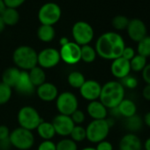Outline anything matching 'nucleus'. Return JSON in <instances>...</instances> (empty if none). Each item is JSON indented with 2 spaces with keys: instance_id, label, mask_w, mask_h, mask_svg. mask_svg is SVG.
<instances>
[{
  "instance_id": "obj_48",
  "label": "nucleus",
  "mask_w": 150,
  "mask_h": 150,
  "mask_svg": "<svg viewBox=\"0 0 150 150\" xmlns=\"http://www.w3.org/2000/svg\"><path fill=\"white\" fill-rule=\"evenodd\" d=\"M6 8V6L4 3V0H0V15L2 14V13L5 11Z\"/></svg>"
},
{
  "instance_id": "obj_29",
  "label": "nucleus",
  "mask_w": 150,
  "mask_h": 150,
  "mask_svg": "<svg viewBox=\"0 0 150 150\" xmlns=\"http://www.w3.org/2000/svg\"><path fill=\"white\" fill-rule=\"evenodd\" d=\"M147 64V60L145 57L136 54L134 57L130 61L131 71L134 72H141Z\"/></svg>"
},
{
  "instance_id": "obj_45",
  "label": "nucleus",
  "mask_w": 150,
  "mask_h": 150,
  "mask_svg": "<svg viewBox=\"0 0 150 150\" xmlns=\"http://www.w3.org/2000/svg\"><path fill=\"white\" fill-rule=\"evenodd\" d=\"M142 119H143V123H144L147 127L150 128V111L146 112Z\"/></svg>"
},
{
  "instance_id": "obj_24",
  "label": "nucleus",
  "mask_w": 150,
  "mask_h": 150,
  "mask_svg": "<svg viewBox=\"0 0 150 150\" xmlns=\"http://www.w3.org/2000/svg\"><path fill=\"white\" fill-rule=\"evenodd\" d=\"M143 119L139 115H134L125 120V127L131 133H136L143 128Z\"/></svg>"
},
{
  "instance_id": "obj_33",
  "label": "nucleus",
  "mask_w": 150,
  "mask_h": 150,
  "mask_svg": "<svg viewBox=\"0 0 150 150\" xmlns=\"http://www.w3.org/2000/svg\"><path fill=\"white\" fill-rule=\"evenodd\" d=\"M13 95V88L9 86L0 82V105H4L7 103Z\"/></svg>"
},
{
  "instance_id": "obj_32",
  "label": "nucleus",
  "mask_w": 150,
  "mask_h": 150,
  "mask_svg": "<svg viewBox=\"0 0 150 150\" xmlns=\"http://www.w3.org/2000/svg\"><path fill=\"white\" fill-rule=\"evenodd\" d=\"M56 150H78V144L70 138H64L56 143Z\"/></svg>"
},
{
  "instance_id": "obj_4",
  "label": "nucleus",
  "mask_w": 150,
  "mask_h": 150,
  "mask_svg": "<svg viewBox=\"0 0 150 150\" xmlns=\"http://www.w3.org/2000/svg\"><path fill=\"white\" fill-rule=\"evenodd\" d=\"M17 120L20 127L32 132L36 130L37 126L43 119L35 108L30 105H27L20 109L17 114Z\"/></svg>"
},
{
  "instance_id": "obj_1",
  "label": "nucleus",
  "mask_w": 150,
  "mask_h": 150,
  "mask_svg": "<svg viewBox=\"0 0 150 150\" xmlns=\"http://www.w3.org/2000/svg\"><path fill=\"white\" fill-rule=\"evenodd\" d=\"M125 47L124 38L116 32H106L101 35L96 42L97 56L105 60H114L122 56Z\"/></svg>"
},
{
  "instance_id": "obj_39",
  "label": "nucleus",
  "mask_w": 150,
  "mask_h": 150,
  "mask_svg": "<svg viewBox=\"0 0 150 150\" xmlns=\"http://www.w3.org/2000/svg\"><path fill=\"white\" fill-rule=\"evenodd\" d=\"M26 0H4V3L6 7L8 8H14L17 9L19 6L24 4Z\"/></svg>"
},
{
  "instance_id": "obj_8",
  "label": "nucleus",
  "mask_w": 150,
  "mask_h": 150,
  "mask_svg": "<svg viewBox=\"0 0 150 150\" xmlns=\"http://www.w3.org/2000/svg\"><path fill=\"white\" fill-rule=\"evenodd\" d=\"M71 35L74 42L80 46L89 44L94 39V29L86 21H77L71 28Z\"/></svg>"
},
{
  "instance_id": "obj_46",
  "label": "nucleus",
  "mask_w": 150,
  "mask_h": 150,
  "mask_svg": "<svg viewBox=\"0 0 150 150\" xmlns=\"http://www.w3.org/2000/svg\"><path fill=\"white\" fill-rule=\"evenodd\" d=\"M143 147L145 150H150V137L145 140V142L143 144Z\"/></svg>"
},
{
  "instance_id": "obj_50",
  "label": "nucleus",
  "mask_w": 150,
  "mask_h": 150,
  "mask_svg": "<svg viewBox=\"0 0 150 150\" xmlns=\"http://www.w3.org/2000/svg\"><path fill=\"white\" fill-rule=\"evenodd\" d=\"M81 150H96V149L94 146H85V147L81 148Z\"/></svg>"
},
{
  "instance_id": "obj_42",
  "label": "nucleus",
  "mask_w": 150,
  "mask_h": 150,
  "mask_svg": "<svg viewBox=\"0 0 150 150\" xmlns=\"http://www.w3.org/2000/svg\"><path fill=\"white\" fill-rule=\"evenodd\" d=\"M10 130L8 128V126L6 125H0V140H4V139H6L9 138L10 136Z\"/></svg>"
},
{
  "instance_id": "obj_27",
  "label": "nucleus",
  "mask_w": 150,
  "mask_h": 150,
  "mask_svg": "<svg viewBox=\"0 0 150 150\" xmlns=\"http://www.w3.org/2000/svg\"><path fill=\"white\" fill-rule=\"evenodd\" d=\"M56 32L53 26L41 25L37 30V37L43 42H50L55 38Z\"/></svg>"
},
{
  "instance_id": "obj_35",
  "label": "nucleus",
  "mask_w": 150,
  "mask_h": 150,
  "mask_svg": "<svg viewBox=\"0 0 150 150\" xmlns=\"http://www.w3.org/2000/svg\"><path fill=\"white\" fill-rule=\"evenodd\" d=\"M122 86L125 88H128V89H135L137 87H138V84H139V81L138 79L133 76V75H131L129 74L128 76L125 77L124 79L120 80L119 81Z\"/></svg>"
},
{
  "instance_id": "obj_34",
  "label": "nucleus",
  "mask_w": 150,
  "mask_h": 150,
  "mask_svg": "<svg viewBox=\"0 0 150 150\" xmlns=\"http://www.w3.org/2000/svg\"><path fill=\"white\" fill-rule=\"evenodd\" d=\"M129 21L130 20L126 16H124V15H117V16H115L112 19L111 24H112V27L116 30L121 31V30H125V29L127 28V26L129 24Z\"/></svg>"
},
{
  "instance_id": "obj_25",
  "label": "nucleus",
  "mask_w": 150,
  "mask_h": 150,
  "mask_svg": "<svg viewBox=\"0 0 150 150\" xmlns=\"http://www.w3.org/2000/svg\"><path fill=\"white\" fill-rule=\"evenodd\" d=\"M0 16H1L5 26H14L20 21V14L17 9L14 8L6 7Z\"/></svg>"
},
{
  "instance_id": "obj_9",
  "label": "nucleus",
  "mask_w": 150,
  "mask_h": 150,
  "mask_svg": "<svg viewBox=\"0 0 150 150\" xmlns=\"http://www.w3.org/2000/svg\"><path fill=\"white\" fill-rule=\"evenodd\" d=\"M61 17V8L56 3L44 4L38 12V19L42 25L53 26Z\"/></svg>"
},
{
  "instance_id": "obj_23",
  "label": "nucleus",
  "mask_w": 150,
  "mask_h": 150,
  "mask_svg": "<svg viewBox=\"0 0 150 150\" xmlns=\"http://www.w3.org/2000/svg\"><path fill=\"white\" fill-rule=\"evenodd\" d=\"M28 76L33 85L37 88L46 82V73L42 68L36 65L28 71Z\"/></svg>"
},
{
  "instance_id": "obj_30",
  "label": "nucleus",
  "mask_w": 150,
  "mask_h": 150,
  "mask_svg": "<svg viewBox=\"0 0 150 150\" xmlns=\"http://www.w3.org/2000/svg\"><path fill=\"white\" fill-rule=\"evenodd\" d=\"M137 52L139 55L146 58L150 57V36L146 35L141 39L137 45Z\"/></svg>"
},
{
  "instance_id": "obj_49",
  "label": "nucleus",
  "mask_w": 150,
  "mask_h": 150,
  "mask_svg": "<svg viewBox=\"0 0 150 150\" xmlns=\"http://www.w3.org/2000/svg\"><path fill=\"white\" fill-rule=\"evenodd\" d=\"M5 24H4V22H3V21H2V19H1V16H0V34H1L3 31H4V29H5Z\"/></svg>"
},
{
  "instance_id": "obj_6",
  "label": "nucleus",
  "mask_w": 150,
  "mask_h": 150,
  "mask_svg": "<svg viewBox=\"0 0 150 150\" xmlns=\"http://www.w3.org/2000/svg\"><path fill=\"white\" fill-rule=\"evenodd\" d=\"M9 139L13 147L18 150H29L35 144V136L31 131L17 127L10 133Z\"/></svg>"
},
{
  "instance_id": "obj_10",
  "label": "nucleus",
  "mask_w": 150,
  "mask_h": 150,
  "mask_svg": "<svg viewBox=\"0 0 150 150\" xmlns=\"http://www.w3.org/2000/svg\"><path fill=\"white\" fill-rule=\"evenodd\" d=\"M60 61L59 50L55 48H45L37 53V65L43 70L56 67Z\"/></svg>"
},
{
  "instance_id": "obj_41",
  "label": "nucleus",
  "mask_w": 150,
  "mask_h": 150,
  "mask_svg": "<svg viewBox=\"0 0 150 150\" xmlns=\"http://www.w3.org/2000/svg\"><path fill=\"white\" fill-rule=\"evenodd\" d=\"M96 150H113V145L110 141L104 139L96 144Z\"/></svg>"
},
{
  "instance_id": "obj_5",
  "label": "nucleus",
  "mask_w": 150,
  "mask_h": 150,
  "mask_svg": "<svg viewBox=\"0 0 150 150\" xmlns=\"http://www.w3.org/2000/svg\"><path fill=\"white\" fill-rule=\"evenodd\" d=\"M110 127L106 119L92 120L86 127L87 139L94 144H97L108 137Z\"/></svg>"
},
{
  "instance_id": "obj_18",
  "label": "nucleus",
  "mask_w": 150,
  "mask_h": 150,
  "mask_svg": "<svg viewBox=\"0 0 150 150\" xmlns=\"http://www.w3.org/2000/svg\"><path fill=\"white\" fill-rule=\"evenodd\" d=\"M118 147L119 150H142L143 144L136 133L128 132L121 138Z\"/></svg>"
},
{
  "instance_id": "obj_20",
  "label": "nucleus",
  "mask_w": 150,
  "mask_h": 150,
  "mask_svg": "<svg viewBox=\"0 0 150 150\" xmlns=\"http://www.w3.org/2000/svg\"><path fill=\"white\" fill-rule=\"evenodd\" d=\"M21 71L17 68L16 66L9 67L5 70V71L2 74V81L4 84L9 86L12 88H14L16 86L20 76H21Z\"/></svg>"
},
{
  "instance_id": "obj_14",
  "label": "nucleus",
  "mask_w": 150,
  "mask_h": 150,
  "mask_svg": "<svg viewBox=\"0 0 150 150\" xmlns=\"http://www.w3.org/2000/svg\"><path fill=\"white\" fill-rule=\"evenodd\" d=\"M126 31L129 38L135 42H139L141 39L146 36L147 33L146 24L143 21L138 18H134L129 21Z\"/></svg>"
},
{
  "instance_id": "obj_3",
  "label": "nucleus",
  "mask_w": 150,
  "mask_h": 150,
  "mask_svg": "<svg viewBox=\"0 0 150 150\" xmlns=\"http://www.w3.org/2000/svg\"><path fill=\"white\" fill-rule=\"evenodd\" d=\"M13 61L21 71H28L37 65V52L30 46L21 45L13 51Z\"/></svg>"
},
{
  "instance_id": "obj_22",
  "label": "nucleus",
  "mask_w": 150,
  "mask_h": 150,
  "mask_svg": "<svg viewBox=\"0 0 150 150\" xmlns=\"http://www.w3.org/2000/svg\"><path fill=\"white\" fill-rule=\"evenodd\" d=\"M36 132L39 137L42 139V140H51L56 135V132L52 123L44 120H42L37 126Z\"/></svg>"
},
{
  "instance_id": "obj_37",
  "label": "nucleus",
  "mask_w": 150,
  "mask_h": 150,
  "mask_svg": "<svg viewBox=\"0 0 150 150\" xmlns=\"http://www.w3.org/2000/svg\"><path fill=\"white\" fill-rule=\"evenodd\" d=\"M37 150H56V143L52 140H42L38 145Z\"/></svg>"
},
{
  "instance_id": "obj_19",
  "label": "nucleus",
  "mask_w": 150,
  "mask_h": 150,
  "mask_svg": "<svg viewBox=\"0 0 150 150\" xmlns=\"http://www.w3.org/2000/svg\"><path fill=\"white\" fill-rule=\"evenodd\" d=\"M87 113L92 120H101L107 118L109 110L99 100H96L88 103L87 106Z\"/></svg>"
},
{
  "instance_id": "obj_12",
  "label": "nucleus",
  "mask_w": 150,
  "mask_h": 150,
  "mask_svg": "<svg viewBox=\"0 0 150 150\" xmlns=\"http://www.w3.org/2000/svg\"><path fill=\"white\" fill-rule=\"evenodd\" d=\"M51 123L54 126L56 134L64 138H67L68 136H70L73 127L75 126L70 116L61 114L57 115L53 118Z\"/></svg>"
},
{
  "instance_id": "obj_38",
  "label": "nucleus",
  "mask_w": 150,
  "mask_h": 150,
  "mask_svg": "<svg viewBox=\"0 0 150 150\" xmlns=\"http://www.w3.org/2000/svg\"><path fill=\"white\" fill-rule=\"evenodd\" d=\"M136 55V52H135V50L132 47H125L124 50H123V53H122V57H124L125 59L128 60V61H131L134 56Z\"/></svg>"
},
{
  "instance_id": "obj_15",
  "label": "nucleus",
  "mask_w": 150,
  "mask_h": 150,
  "mask_svg": "<svg viewBox=\"0 0 150 150\" xmlns=\"http://www.w3.org/2000/svg\"><path fill=\"white\" fill-rule=\"evenodd\" d=\"M131 71L130 61L125 59L122 57L112 60L110 64V72L116 79L122 80L128 76Z\"/></svg>"
},
{
  "instance_id": "obj_13",
  "label": "nucleus",
  "mask_w": 150,
  "mask_h": 150,
  "mask_svg": "<svg viewBox=\"0 0 150 150\" xmlns=\"http://www.w3.org/2000/svg\"><path fill=\"white\" fill-rule=\"evenodd\" d=\"M79 90L83 99L88 102H93L99 100L102 85L96 80H86Z\"/></svg>"
},
{
  "instance_id": "obj_40",
  "label": "nucleus",
  "mask_w": 150,
  "mask_h": 150,
  "mask_svg": "<svg viewBox=\"0 0 150 150\" xmlns=\"http://www.w3.org/2000/svg\"><path fill=\"white\" fill-rule=\"evenodd\" d=\"M141 77L146 84L150 85V63L146 64V65L141 71Z\"/></svg>"
},
{
  "instance_id": "obj_26",
  "label": "nucleus",
  "mask_w": 150,
  "mask_h": 150,
  "mask_svg": "<svg viewBox=\"0 0 150 150\" xmlns=\"http://www.w3.org/2000/svg\"><path fill=\"white\" fill-rule=\"evenodd\" d=\"M86 81L84 74L79 71H71L67 76V82L69 86L75 89H80L83 83Z\"/></svg>"
},
{
  "instance_id": "obj_36",
  "label": "nucleus",
  "mask_w": 150,
  "mask_h": 150,
  "mask_svg": "<svg viewBox=\"0 0 150 150\" xmlns=\"http://www.w3.org/2000/svg\"><path fill=\"white\" fill-rule=\"evenodd\" d=\"M70 117L75 125H81L85 122V119H86V115L84 111L79 109L75 110Z\"/></svg>"
},
{
  "instance_id": "obj_43",
  "label": "nucleus",
  "mask_w": 150,
  "mask_h": 150,
  "mask_svg": "<svg viewBox=\"0 0 150 150\" xmlns=\"http://www.w3.org/2000/svg\"><path fill=\"white\" fill-rule=\"evenodd\" d=\"M12 147L13 146L9 138L4 140H0V150H11Z\"/></svg>"
},
{
  "instance_id": "obj_7",
  "label": "nucleus",
  "mask_w": 150,
  "mask_h": 150,
  "mask_svg": "<svg viewBox=\"0 0 150 150\" xmlns=\"http://www.w3.org/2000/svg\"><path fill=\"white\" fill-rule=\"evenodd\" d=\"M56 108L59 114L71 116L79 108V100L77 96L70 91L59 93L56 99Z\"/></svg>"
},
{
  "instance_id": "obj_44",
  "label": "nucleus",
  "mask_w": 150,
  "mask_h": 150,
  "mask_svg": "<svg viewBox=\"0 0 150 150\" xmlns=\"http://www.w3.org/2000/svg\"><path fill=\"white\" fill-rule=\"evenodd\" d=\"M142 96L146 101H149L150 102V85L146 84V86L143 88L142 89Z\"/></svg>"
},
{
  "instance_id": "obj_17",
  "label": "nucleus",
  "mask_w": 150,
  "mask_h": 150,
  "mask_svg": "<svg viewBox=\"0 0 150 150\" xmlns=\"http://www.w3.org/2000/svg\"><path fill=\"white\" fill-rule=\"evenodd\" d=\"M14 89L19 95L23 96H30L35 93L36 88L31 82L27 71H21L20 79L14 87Z\"/></svg>"
},
{
  "instance_id": "obj_31",
  "label": "nucleus",
  "mask_w": 150,
  "mask_h": 150,
  "mask_svg": "<svg viewBox=\"0 0 150 150\" xmlns=\"http://www.w3.org/2000/svg\"><path fill=\"white\" fill-rule=\"evenodd\" d=\"M86 128L82 125H75L70 134V139L76 143L82 142L86 139Z\"/></svg>"
},
{
  "instance_id": "obj_11",
  "label": "nucleus",
  "mask_w": 150,
  "mask_h": 150,
  "mask_svg": "<svg viewBox=\"0 0 150 150\" xmlns=\"http://www.w3.org/2000/svg\"><path fill=\"white\" fill-rule=\"evenodd\" d=\"M60 58L67 64H76L81 60V46L74 42H69L59 50Z\"/></svg>"
},
{
  "instance_id": "obj_16",
  "label": "nucleus",
  "mask_w": 150,
  "mask_h": 150,
  "mask_svg": "<svg viewBox=\"0 0 150 150\" xmlns=\"http://www.w3.org/2000/svg\"><path fill=\"white\" fill-rule=\"evenodd\" d=\"M35 93L38 98L44 103L56 101L59 94L57 86L51 82H44L41 86L37 87L35 89Z\"/></svg>"
},
{
  "instance_id": "obj_47",
  "label": "nucleus",
  "mask_w": 150,
  "mask_h": 150,
  "mask_svg": "<svg viewBox=\"0 0 150 150\" xmlns=\"http://www.w3.org/2000/svg\"><path fill=\"white\" fill-rule=\"evenodd\" d=\"M69 42H70V41H69V39H68L67 37H62V38H60V40H59V43H60L61 46L65 45V44L68 43Z\"/></svg>"
},
{
  "instance_id": "obj_2",
  "label": "nucleus",
  "mask_w": 150,
  "mask_h": 150,
  "mask_svg": "<svg viewBox=\"0 0 150 150\" xmlns=\"http://www.w3.org/2000/svg\"><path fill=\"white\" fill-rule=\"evenodd\" d=\"M125 89L117 81H110L102 85L99 101L108 109H113L125 99Z\"/></svg>"
},
{
  "instance_id": "obj_21",
  "label": "nucleus",
  "mask_w": 150,
  "mask_h": 150,
  "mask_svg": "<svg viewBox=\"0 0 150 150\" xmlns=\"http://www.w3.org/2000/svg\"><path fill=\"white\" fill-rule=\"evenodd\" d=\"M117 108L119 111L120 117H123L125 118H128L137 114L136 103L132 100L128 98H125Z\"/></svg>"
},
{
  "instance_id": "obj_28",
  "label": "nucleus",
  "mask_w": 150,
  "mask_h": 150,
  "mask_svg": "<svg viewBox=\"0 0 150 150\" xmlns=\"http://www.w3.org/2000/svg\"><path fill=\"white\" fill-rule=\"evenodd\" d=\"M97 57L96 49L92 47L91 45H84L81 46V60L87 63L90 64L93 63Z\"/></svg>"
}]
</instances>
